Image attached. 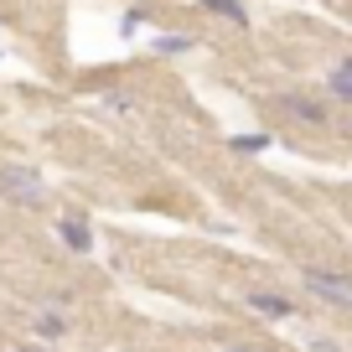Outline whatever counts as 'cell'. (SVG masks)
<instances>
[{"mask_svg": "<svg viewBox=\"0 0 352 352\" xmlns=\"http://www.w3.org/2000/svg\"><path fill=\"white\" fill-rule=\"evenodd\" d=\"M0 197L11 202V208H26V212L52 208V192H47L42 171H36V166H21V161H0Z\"/></svg>", "mask_w": 352, "mask_h": 352, "instance_id": "6da1fadb", "label": "cell"}, {"mask_svg": "<svg viewBox=\"0 0 352 352\" xmlns=\"http://www.w3.org/2000/svg\"><path fill=\"white\" fill-rule=\"evenodd\" d=\"M300 285H306L316 300H327V306L352 311V275H342V270H327V264H306V270H300Z\"/></svg>", "mask_w": 352, "mask_h": 352, "instance_id": "7a4b0ae2", "label": "cell"}, {"mask_svg": "<svg viewBox=\"0 0 352 352\" xmlns=\"http://www.w3.org/2000/svg\"><path fill=\"white\" fill-rule=\"evenodd\" d=\"M275 109H280V114H290L296 124H311V130H327V124H331L327 104L306 99V94H285V99H275Z\"/></svg>", "mask_w": 352, "mask_h": 352, "instance_id": "3957f363", "label": "cell"}, {"mask_svg": "<svg viewBox=\"0 0 352 352\" xmlns=\"http://www.w3.org/2000/svg\"><path fill=\"white\" fill-rule=\"evenodd\" d=\"M57 239H63L73 254H88V249H94V228L83 223V212H63V218H57Z\"/></svg>", "mask_w": 352, "mask_h": 352, "instance_id": "277c9868", "label": "cell"}, {"mask_svg": "<svg viewBox=\"0 0 352 352\" xmlns=\"http://www.w3.org/2000/svg\"><path fill=\"white\" fill-rule=\"evenodd\" d=\"M249 311H259V316H275V321L296 316V306H290L285 296H270V290H254V296H249Z\"/></svg>", "mask_w": 352, "mask_h": 352, "instance_id": "5b68a950", "label": "cell"}, {"mask_svg": "<svg viewBox=\"0 0 352 352\" xmlns=\"http://www.w3.org/2000/svg\"><path fill=\"white\" fill-rule=\"evenodd\" d=\"M208 11H218V16H228V21H239V26H249V11H243L239 0H202Z\"/></svg>", "mask_w": 352, "mask_h": 352, "instance_id": "8992f818", "label": "cell"}, {"mask_svg": "<svg viewBox=\"0 0 352 352\" xmlns=\"http://www.w3.org/2000/svg\"><path fill=\"white\" fill-rule=\"evenodd\" d=\"M36 337H47V342H52V337H63V331H67V321L63 316H52V311H47V316H36Z\"/></svg>", "mask_w": 352, "mask_h": 352, "instance_id": "52a82bcc", "label": "cell"}, {"mask_svg": "<svg viewBox=\"0 0 352 352\" xmlns=\"http://www.w3.org/2000/svg\"><path fill=\"white\" fill-rule=\"evenodd\" d=\"M331 88H337L342 99H347V104H352V63H342V67H337V73H331Z\"/></svg>", "mask_w": 352, "mask_h": 352, "instance_id": "ba28073f", "label": "cell"}, {"mask_svg": "<svg viewBox=\"0 0 352 352\" xmlns=\"http://www.w3.org/2000/svg\"><path fill=\"white\" fill-rule=\"evenodd\" d=\"M155 47H161V52H187L192 42H187V36H161V42H155Z\"/></svg>", "mask_w": 352, "mask_h": 352, "instance_id": "9c48e42d", "label": "cell"}, {"mask_svg": "<svg viewBox=\"0 0 352 352\" xmlns=\"http://www.w3.org/2000/svg\"><path fill=\"white\" fill-rule=\"evenodd\" d=\"M264 145H270L264 135H243V140H239V151H264Z\"/></svg>", "mask_w": 352, "mask_h": 352, "instance_id": "30bf717a", "label": "cell"}, {"mask_svg": "<svg viewBox=\"0 0 352 352\" xmlns=\"http://www.w3.org/2000/svg\"><path fill=\"white\" fill-rule=\"evenodd\" d=\"M218 352H254V347H233V342H228V347H218Z\"/></svg>", "mask_w": 352, "mask_h": 352, "instance_id": "8fae6325", "label": "cell"}]
</instances>
